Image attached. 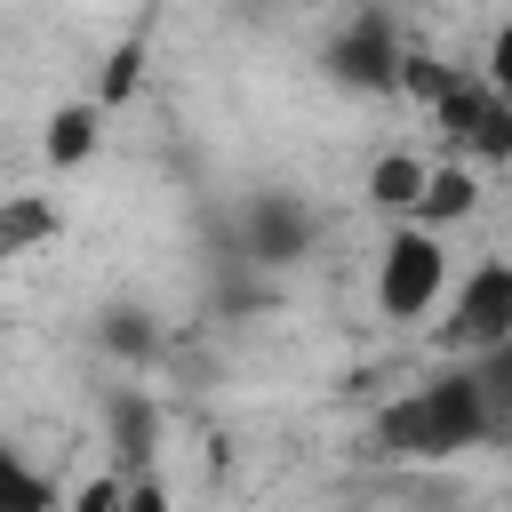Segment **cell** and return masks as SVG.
I'll list each match as a JSON object with an SVG mask.
<instances>
[{
    "mask_svg": "<svg viewBox=\"0 0 512 512\" xmlns=\"http://www.w3.org/2000/svg\"><path fill=\"white\" fill-rule=\"evenodd\" d=\"M0 512H56V488L40 472H24L8 448H0Z\"/></svg>",
    "mask_w": 512,
    "mask_h": 512,
    "instance_id": "7",
    "label": "cell"
},
{
    "mask_svg": "<svg viewBox=\"0 0 512 512\" xmlns=\"http://www.w3.org/2000/svg\"><path fill=\"white\" fill-rule=\"evenodd\" d=\"M336 72L360 80V88H376V80L400 72V64H392V32H384V16H360V24H352V40L336 48Z\"/></svg>",
    "mask_w": 512,
    "mask_h": 512,
    "instance_id": "4",
    "label": "cell"
},
{
    "mask_svg": "<svg viewBox=\"0 0 512 512\" xmlns=\"http://www.w3.org/2000/svg\"><path fill=\"white\" fill-rule=\"evenodd\" d=\"M488 432V392L480 376H440L424 392H408L400 408H384V448L392 456H456Z\"/></svg>",
    "mask_w": 512,
    "mask_h": 512,
    "instance_id": "1",
    "label": "cell"
},
{
    "mask_svg": "<svg viewBox=\"0 0 512 512\" xmlns=\"http://www.w3.org/2000/svg\"><path fill=\"white\" fill-rule=\"evenodd\" d=\"M472 200H480V184H472V168H424V192H416V216H424V224H440V216H472Z\"/></svg>",
    "mask_w": 512,
    "mask_h": 512,
    "instance_id": "5",
    "label": "cell"
},
{
    "mask_svg": "<svg viewBox=\"0 0 512 512\" xmlns=\"http://www.w3.org/2000/svg\"><path fill=\"white\" fill-rule=\"evenodd\" d=\"M480 80H488V88H496V96L512 104V16L496 24V40H488V64H480Z\"/></svg>",
    "mask_w": 512,
    "mask_h": 512,
    "instance_id": "9",
    "label": "cell"
},
{
    "mask_svg": "<svg viewBox=\"0 0 512 512\" xmlns=\"http://www.w3.org/2000/svg\"><path fill=\"white\" fill-rule=\"evenodd\" d=\"M112 504H120V480H96V488H88L72 512H112Z\"/></svg>",
    "mask_w": 512,
    "mask_h": 512,
    "instance_id": "11",
    "label": "cell"
},
{
    "mask_svg": "<svg viewBox=\"0 0 512 512\" xmlns=\"http://www.w3.org/2000/svg\"><path fill=\"white\" fill-rule=\"evenodd\" d=\"M96 120H104L96 104L56 112V120H48V160H88V152H96Z\"/></svg>",
    "mask_w": 512,
    "mask_h": 512,
    "instance_id": "6",
    "label": "cell"
},
{
    "mask_svg": "<svg viewBox=\"0 0 512 512\" xmlns=\"http://www.w3.org/2000/svg\"><path fill=\"white\" fill-rule=\"evenodd\" d=\"M440 288H448V248L432 240V224L392 232L384 256H376V304H384V320H424L440 304Z\"/></svg>",
    "mask_w": 512,
    "mask_h": 512,
    "instance_id": "2",
    "label": "cell"
},
{
    "mask_svg": "<svg viewBox=\"0 0 512 512\" xmlns=\"http://www.w3.org/2000/svg\"><path fill=\"white\" fill-rule=\"evenodd\" d=\"M112 512H168V496H160V480H120V504Z\"/></svg>",
    "mask_w": 512,
    "mask_h": 512,
    "instance_id": "10",
    "label": "cell"
},
{
    "mask_svg": "<svg viewBox=\"0 0 512 512\" xmlns=\"http://www.w3.org/2000/svg\"><path fill=\"white\" fill-rule=\"evenodd\" d=\"M456 344H472V352H496L504 336H512V264H480L464 288H456V328H448Z\"/></svg>",
    "mask_w": 512,
    "mask_h": 512,
    "instance_id": "3",
    "label": "cell"
},
{
    "mask_svg": "<svg viewBox=\"0 0 512 512\" xmlns=\"http://www.w3.org/2000/svg\"><path fill=\"white\" fill-rule=\"evenodd\" d=\"M368 192L384 200V208H416V192H424V160H376V176H368Z\"/></svg>",
    "mask_w": 512,
    "mask_h": 512,
    "instance_id": "8",
    "label": "cell"
}]
</instances>
